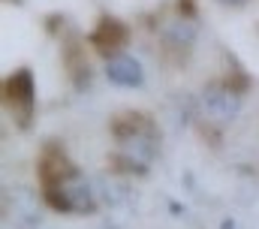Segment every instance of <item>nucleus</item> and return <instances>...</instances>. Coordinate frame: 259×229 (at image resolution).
Returning a JSON list of instances; mask_svg holds the SVG:
<instances>
[{"label":"nucleus","mask_w":259,"mask_h":229,"mask_svg":"<svg viewBox=\"0 0 259 229\" xmlns=\"http://www.w3.org/2000/svg\"><path fill=\"white\" fill-rule=\"evenodd\" d=\"M112 136H115V157L112 163H124V169L145 172V166L157 154L160 130L145 112H121L112 118Z\"/></svg>","instance_id":"obj_1"},{"label":"nucleus","mask_w":259,"mask_h":229,"mask_svg":"<svg viewBox=\"0 0 259 229\" xmlns=\"http://www.w3.org/2000/svg\"><path fill=\"white\" fill-rule=\"evenodd\" d=\"M75 175H78V169L69 163V157L64 154V148H61L58 142L42 145V151H39V157H36V178H39L42 196L61 190L66 181H72Z\"/></svg>","instance_id":"obj_2"},{"label":"nucleus","mask_w":259,"mask_h":229,"mask_svg":"<svg viewBox=\"0 0 259 229\" xmlns=\"http://www.w3.org/2000/svg\"><path fill=\"white\" fill-rule=\"evenodd\" d=\"M3 103H6V109L12 112V118H15L21 127H27V121H30V114H33V103H36L30 69H15V72L3 82Z\"/></svg>","instance_id":"obj_3"},{"label":"nucleus","mask_w":259,"mask_h":229,"mask_svg":"<svg viewBox=\"0 0 259 229\" xmlns=\"http://www.w3.org/2000/svg\"><path fill=\"white\" fill-rule=\"evenodd\" d=\"M88 43L94 46L97 55H103L106 60H112V57L121 55V49L130 43V27L124 21L112 18V15H103V18L97 21V27L91 30Z\"/></svg>","instance_id":"obj_4"},{"label":"nucleus","mask_w":259,"mask_h":229,"mask_svg":"<svg viewBox=\"0 0 259 229\" xmlns=\"http://www.w3.org/2000/svg\"><path fill=\"white\" fill-rule=\"evenodd\" d=\"M202 103H205V112L211 114L214 121H232L235 114L241 112V94H235L223 79L205 85Z\"/></svg>","instance_id":"obj_5"},{"label":"nucleus","mask_w":259,"mask_h":229,"mask_svg":"<svg viewBox=\"0 0 259 229\" xmlns=\"http://www.w3.org/2000/svg\"><path fill=\"white\" fill-rule=\"evenodd\" d=\"M61 60L66 66V75L75 88H84L91 82V66H88V57H84V46L78 40V33H69L61 46Z\"/></svg>","instance_id":"obj_6"},{"label":"nucleus","mask_w":259,"mask_h":229,"mask_svg":"<svg viewBox=\"0 0 259 229\" xmlns=\"http://www.w3.org/2000/svg\"><path fill=\"white\" fill-rule=\"evenodd\" d=\"M106 79L118 88H139L145 82V72H142V63L130 55H118L112 60H106Z\"/></svg>","instance_id":"obj_7"},{"label":"nucleus","mask_w":259,"mask_h":229,"mask_svg":"<svg viewBox=\"0 0 259 229\" xmlns=\"http://www.w3.org/2000/svg\"><path fill=\"white\" fill-rule=\"evenodd\" d=\"M178 12H181V18L196 21V0H178Z\"/></svg>","instance_id":"obj_8"},{"label":"nucleus","mask_w":259,"mask_h":229,"mask_svg":"<svg viewBox=\"0 0 259 229\" xmlns=\"http://www.w3.org/2000/svg\"><path fill=\"white\" fill-rule=\"evenodd\" d=\"M220 3H232V6H241L244 0H220Z\"/></svg>","instance_id":"obj_9"},{"label":"nucleus","mask_w":259,"mask_h":229,"mask_svg":"<svg viewBox=\"0 0 259 229\" xmlns=\"http://www.w3.org/2000/svg\"><path fill=\"white\" fill-rule=\"evenodd\" d=\"M223 229H235V226H232V223H229V220H226V223H223Z\"/></svg>","instance_id":"obj_10"}]
</instances>
